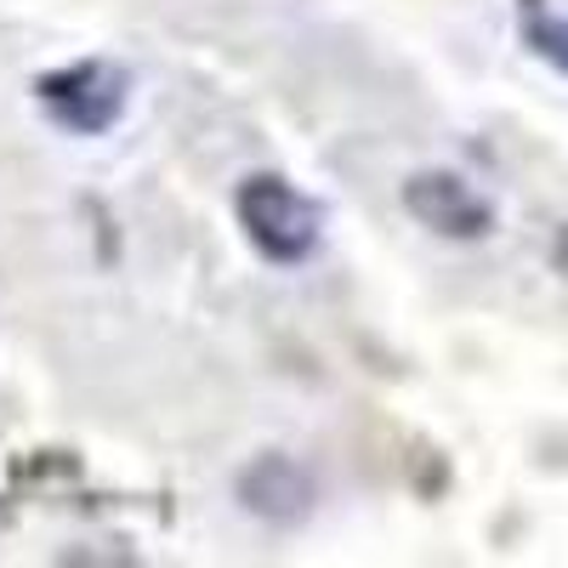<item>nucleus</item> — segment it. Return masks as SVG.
<instances>
[{
	"label": "nucleus",
	"mask_w": 568,
	"mask_h": 568,
	"mask_svg": "<svg viewBox=\"0 0 568 568\" xmlns=\"http://www.w3.org/2000/svg\"><path fill=\"white\" fill-rule=\"evenodd\" d=\"M233 211H240L245 240L256 245V256H267L273 267H296L318 251L324 240V211L318 200H307L296 182H284L278 171H256L240 182L233 194Z\"/></svg>",
	"instance_id": "f257e3e1"
},
{
	"label": "nucleus",
	"mask_w": 568,
	"mask_h": 568,
	"mask_svg": "<svg viewBox=\"0 0 568 568\" xmlns=\"http://www.w3.org/2000/svg\"><path fill=\"white\" fill-rule=\"evenodd\" d=\"M34 98L58 131L69 136H103L120 125L125 103H131V74L109 58H80L69 69H52L34 80Z\"/></svg>",
	"instance_id": "f03ea898"
},
{
	"label": "nucleus",
	"mask_w": 568,
	"mask_h": 568,
	"mask_svg": "<svg viewBox=\"0 0 568 568\" xmlns=\"http://www.w3.org/2000/svg\"><path fill=\"white\" fill-rule=\"evenodd\" d=\"M404 211L438 240H484L495 227V205L455 171H415L404 182Z\"/></svg>",
	"instance_id": "7ed1b4c3"
},
{
	"label": "nucleus",
	"mask_w": 568,
	"mask_h": 568,
	"mask_svg": "<svg viewBox=\"0 0 568 568\" xmlns=\"http://www.w3.org/2000/svg\"><path fill=\"white\" fill-rule=\"evenodd\" d=\"M240 500H245L251 517H262V524L291 529V524H302V517L313 511L318 484H313V471L302 460H291V455H256L240 471Z\"/></svg>",
	"instance_id": "20e7f679"
},
{
	"label": "nucleus",
	"mask_w": 568,
	"mask_h": 568,
	"mask_svg": "<svg viewBox=\"0 0 568 568\" xmlns=\"http://www.w3.org/2000/svg\"><path fill=\"white\" fill-rule=\"evenodd\" d=\"M524 40H529V52H535V58H546L557 74H568V18L535 7V12L524 18Z\"/></svg>",
	"instance_id": "39448f33"
}]
</instances>
